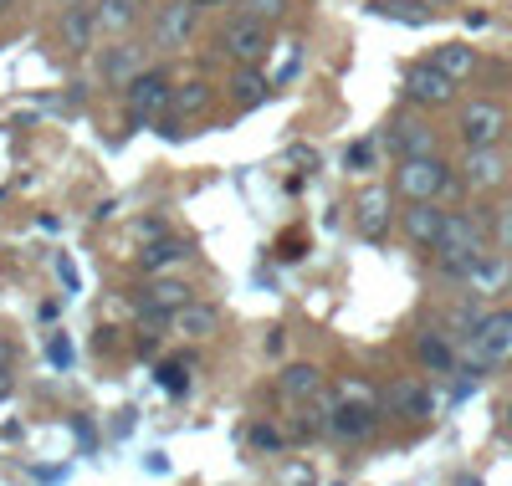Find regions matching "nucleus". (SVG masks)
<instances>
[{
	"instance_id": "nucleus-1",
	"label": "nucleus",
	"mask_w": 512,
	"mask_h": 486,
	"mask_svg": "<svg viewBox=\"0 0 512 486\" xmlns=\"http://www.w3.org/2000/svg\"><path fill=\"white\" fill-rule=\"evenodd\" d=\"M487 231H492V215H472V210H446V226H441V241L431 246L436 261H441V272L456 277L472 256H482L487 246Z\"/></svg>"
},
{
	"instance_id": "nucleus-2",
	"label": "nucleus",
	"mask_w": 512,
	"mask_h": 486,
	"mask_svg": "<svg viewBox=\"0 0 512 486\" xmlns=\"http://www.w3.org/2000/svg\"><path fill=\"white\" fill-rule=\"evenodd\" d=\"M466 364H472L477 374L482 369H497V364H512V307L482 313L477 333L466 338Z\"/></svg>"
},
{
	"instance_id": "nucleus-3",
	"label": "nucleus",
	"mask_w": 512,
	"mask_h": 486,
	"mask_svg": "<svg viewBox=\"0 0 512 486\" xmlns=\"http://www.w3.org/2000/svg\"><path fill=\"white\" fill-rule=\"evenodd\" d=\"M451 185H456V174L441 154H415V159H400L395 169V190L405 200H441Z\"/></svg>"
},
{
	"instance_id": "nucleus-4",
	"label": "nucleus",
	"mask_w": 512,
	"mask_h": 486,
	"mask_svg": "<svg viewBox=\"0 0 512 486\" xmlns=\"http://www.w3.org/2000/svg\"><path fill=\"white\" fill-rule=\"evenodd\" d=\"M169 98H175V82H169V72H159V67L139 72L134 82L123 87V108H128V123H134V128H144V123L164 118V113H169Z\"/></svg>"
},
{
	"instance_id": "nucleus-5",
	"label": "nucleus",
	"mask_w": 512,
	"mask_h": 486,
	"mask_svg": "<svg viewBox=\"0 0 512 486\" xmlns=\"http://www.w3.org/2000/svg\"><path fill=\"white\" fill-rule=\"evenodd\" d=\"M221 52H226L231 62H241V67L262 62V57L272 52V31H267V21H262V16H236V21H226V31H221Z\"/></svg>"
},
{
	"instance_id": "nucleus-6",
	"label": "nucleus",
	"mask_w": 512,
	"mask_h": 486,
	"mask_svg": "<svg viewBox=\"0 0 512 486\" xmlns=\"http://www.w3.org/2000/svg\"><path fill=\"white\" fill-rule=\"evenodd\" d=\"M456 134H461V144H466V149H497V144H502V134H507V113H502L497 103L477 98V103H466V108H461Z\"/></svg>"
},
{
	"instance_id": "nucleus-7",
	"label": "nucleus",
	"mask_w": 512,
	"mask_h": 486,
	"mask_svg": "<svg viewBox=\"0 0 512 486\" xmlns=\"http://www.w3.org/2000/svg\"><path fill=\"white\" fill-rule=\"evenodd\" d=\"M456 282H466L472 297H497V292L512 287V256L507 251H482V256H472L456 272Z\"/></svg>"
},
{
	"instance_id": "nucleus-8",
	"label": "nucleus",
	"mask_w": 512,
	"mask_h": 486,
	"mask_svg": "<svg viewBox=\"0 0 512 486\" xmlns=\"http://www.w3.org/2000/svg\"><path fill=\"white\" fill-rule=\"evenodd\" d=\"M195 21H200V11L190 6V0H169V6H159V21H154V47H159V52H180L185 41L195 36Z\"/></svg>"
},
{
	"instance_id": "nucleus-9",
	"label": "nucleus",
	"mask_w": 512,
	"mask_h": 486,
	"mask_svg": "<svg viewBox=\"0 0 512 486\" xmlns=\"http://www.w3.org/2000/svg\"><path fill=\"white\" fill-rule=\"evenodd\" d=\"M405 93L425 108H446V103H456V77H446L436 62H420L405 72Z\"/></svg>"
},
{
	"instance_id": "nucleus-10",
	"label": "nucleus",
	"mask_w": 512,
	"mask_h": 486,
	"mask_svg": "<svg viewBox=\"0 0 512 486\" xmlns=\"http://www.w3.org/2000/svg\"><path fill=\"white\" fill-rule=\"evenodd\" d=\"M328 430H333L338 440H369V435L379 430V410H374L369 400H359V394H349L344 405L328 410Z\"/></svg>"
},
{
	"instance_id": "nucleus-11",
	"label": "nucleus",
	"mask_w": 512,
	"mask_h": 486,
	"mask_svg": "<svg viewBox=\"0 0 512 486\" xmlns=\"http://www.w3.org/2000/svg\"><path fill=\"white\" fill-rule=\"evenodd\" d=\"M185 302H190V287H185L180 277H154V282L144 287V297H139V307H144L149 323H169Z\"/></svg>"
},
{
	"instance_id": "nucleus-12",
	"label": "nucleus",
	"mask_w": 512,
	"mask_h": 486,
	"mask_svg": "<svg viewBox=\"0 0 512 486\" xmlns=\"http://www.w3.org/2000/svg\"><path fill=\"white\" fill-rule=\"evenodd\" d=\"M507 180V159L497 149H466L461 159V185L466 190H497Z\"/></svg>"
},
{
	"instance_id": "nucleus-13",
	"label": "nucleus",
	"mask_w": 512,
	"mask_h": 486,
	"mask_svg": "<svg viewBox=\"0 0 512 486\" xmlns=\"http://www.w3.org/2000/svg\"><path fill=\"white\" fill-rule=\"evenodd\" d=\"M57 31H62V47H72V52H93V47H98V36H103L93 6H67Z\"/></svg>"
},
{
	"instance_id": "nucleus-14",
	"label": "nucleus",
	"mask_w": 512,
	"mask_h": 486,
	"mask_svg": "<svg viewBox=\"0 0 512 486\" xmlns=\"http://www.w3.org/2000/svg\"><path fill=\"white\" fill-rule=\"evenodd\" d=\"M441 226H446V210H441L436 200H410V210H405V236H410L415 246L431 251V246L441 241Z\"/></svg>"
},
{
	"instance_id": "nucleus-15",
	"label": "nucleus",
	"mask_w": 512,
	"mask_h": 486,
	"mask_svg": "<svg viewBox=\"0 0 512 486\" xmlns=\"http://www.w3.org/2000/svg\"><path fill=\"white\" fill-rule=\"evenodd\" d=\"M384 405H390L395 415H405V420H425L436 410V394L425 389V384H415V379H400L390 394H384Z\"/></svg>"
},
{
	"instance_id": "nucleus-16",
	"label": "nucleus",
	"mask_w": 512,
	"mask_h": 486,
	"mask_svg": "<svg viewBox=\"0 0 512 486\" xmlns=\"http://www.w3.org/2000/svg\"><path fill=\"white\" fill-rule=\"evenodd\" d=\"M354 220H359V231L369 241H384V236H390V190H364Z\"/></svg>"
},
{
	"instance_id": "nucleus-17",
	"label": "nucleus",
	"mask_w": 512,
	"mask_h": 486,
	"mask_svg": "<svg viewBox=\"0 0 512 486\" xmlns=\"http://www.w3.org/2000/svg\"><path fill=\"white\" fill-rule=\"evenodd\" d=\"M390 144H395L400 159L436 154V128H431V123H420V118H400V123H395V134H390Z\"/></svg>"
},
{
	"instance_id": "nucleus-18",
	"label": "nucleus",
	"mask_w": 512,
	"mask_h": 486,
	"mask_svg": "<svg viewBox=\"0 0 512 486\" xmlns=\"http://www.w3.org/2000/svg\"><path fill=\"white\" fill-rule=\"evenodd\" d=\"M185 256H190V246H185V241H175V236H159V241H149V246H144L139 267H144V277H164V272H175Z\"/></svg>"
},
{
	"instance_id": "nucleus-19",
	"label": "nucleus",
	"mask_w": 512,
	"mask_h": 486,
	"mask_svg": "<svg viewBox=\"0 0 512 486\" xmlns=\"http://www.w3.org/2000/svg\"><path fill=\"white\" fill-rule=\"evenodd\" d=\"M139 62H144V57H139V47H103V52H98V77H103V82H123V87H128V82L139 77Z\"/></svg>"
},
{
	"instance_id": "nucleus-20",
	"label": "nucleus",
	"mask_w": 512,
	"mask_h": 486,
	"mask_svg": "<svg viewBox=\"0 0 512 486\" xmlns=\"http://www.w3.org/2000/svg\"><path fill=\"white\" fill-rule=\"evenodd\" d=\"M216 323H221V313H216V307H205V302H185L180 313L169 318V328L185 333V338H210V333H216Z\"/></svg>"
},
{
	"instance_id": "nucleus-21",
	"label": "nucleus",
	"mask_w": 512,
	"mask_h": 486,
	"mask_svg": "<svg viewBox=\"0 0 512 486\" xmlns=\"http://www.w3.org/2000/svg\"><path fill=\"white\" fill-rule=\"evenodd\" d=\"M277 389L287 394V400H313V394L323 389V374H318L313 364H287V369L277 374Z\"/></svg>"
},
{
	"instance_id": "nucleus-22",
	"label": "nucleus",
	"mask_w": 512,
	"mask_h": 486,
	"mask_svg": "<svg viewBox=\"0 0 512 486\" xmlns=\"http://www.w3.org/2000/svg\"><path fill=\"white\" fill-rule=\"evenodd\" d=\"M415 353H420V364L431 369V374H451L456 369V348L446 343V333H420Z\"/></svg>"
},
{
	"instance_id": "nucleus-23",
	"label": "nucleus",
	"mask_w": 512,
	"mask_h": 486,
	"mask_svg": "<svg viewBox=\"0 0 512 486\" xmlns=\"http://www.w3.org/2000/svg\"><path fill=\"white\" fill-rule=\"evenodd\" d=\"M431 62H436L446 77H456V82L477 72V52H472V47H461V41H446V47H436V57H431Z\"/></svg>"
},
{
	"instance_id": "nucleus-24",
	"label": "nucleus",
	"mask_w": 512,
	"mask_h": 486,
	"mask_svg": "<svg viewBox=\"0 0 512 486\" xmlns=\"http://www.w3.org/2000/svg\"><path fill=\"white\" fill-rule=\"evenodd\" d=\"M98 26H103V36H123L128 26H134V16H139V6L134 0H98Z\"/></svg>"
},
{
	"instance_id": "nucleus-25",
	"label": "nucleus",
	"mask_w": 512,
	"mask_h": 486,
	"mask_svg": "<svg viewBox=\"0 0 512 486\" xmlns=\"http://www.w3.org/2000/svg\"><path fill=\"white\" fill-rule=\"evenodd\" d=\"M205 108H210L205 82H185V87H175V98H169V118H190V113H205Z\"/></svg>"
},
{
	"instance_id": "nucleus-26",
	"label": "nucleus",
	"mask_w": 512,
	"mask_h": 486,
	"mask_svg": "<svg viewBox=\"0 0 512 486\" xmlns=\"http://www.w3.org/2000/svg\"><path fill=\"white\" fill-rule=\"evenodd\" d=\"M267 93H272V82H267L262 72H256V62H251V67L236 77V103H241V108H256Z\"/></svg>"
},
{
	"instance_id": "nucleus-27",
	"label": "nucleus",
	"mask_w": 512,
	"mask_h": 486,
	"mask_svg": "<svg viewBox=\"0 0 512 486\" xmlns=\"http://www.w3.org/2000/svg\"><path fill=\"white\" fill-rule=\"evenodd\" d=\"M492 246L512 256V205H497L492 210Z\"/></svg>"
},
{
	"instance_id": "nucleus-28",
	"label": "nucleus",
	"mask_w": 512,
	"mask_h": 486,
	"mask_svg": "<svg viewBox=\"0 0 512 486\" xmlns=\"http://www.w3.org/2000/svg\"><path fill=\"white\" fill-rule=\"evenodd\" d=\"M246 440H251V451H282V430H272V425H251Z\"/></svg>"
},
{
	"instance_id": "nucleus-29",
	"label": "nucleus",
	"mask_w": 512,
	"mask_h": 486,
	"mask_svg": "<svg viewBox=\"0 0 512 486\" xmlns=\"http://www.w3.org/2000/svg\"><path fill=\"white\" fill-rule=\"evenodd\" d=\"M287 11V0H241V16H262V21H277Z\"/></svg>"
},
{
	"instance_id": "nucleus-30",
	"label": "nucleus",
	"mask_w": 512,
	"mask_h": 486,
	"mask_svg": "<svg viewBox=\"0 0 512 486\" xmlns=\"http://www.w3.org/2000/svg\"><path fill=\"white\" fill-rule=\"evenodd\" d=\"M344 164H349V169H369V164H374V144H354Z\"/></svg>"
},
{
	"instance_id": "nucleus-31",
	"label": "nucleus",
	"mask_w": 512,
	"mask_h": 486,
	"mask_svg": "<svg viewBox=\"0 0 512 486\" xmlns=\"http://www.w3.org/2000/svg\"><path fill=\"white\" fill-rule=\"evenodd\" d=\"M52 364H62V369L72 364V343H67V338H57V343H52Z\"/></svg>"
},
{
	"instance_id": "nucleus-32",
	"label": "nucleus",
	"mask_w": 512,
	"mask_h": 486,
	"mask_svg": "<svg viewBox=\"0 0 512 486\" xmlns=\"http://www.w3.org/2000/svg\"><path fill=\"white\" fill-rule=\"evenodd\" d=\"M195 11H221V6H231V0H190Z\"/></svg>"
},
{
	"instance_id": "nucleus-33",
	"label": "nucleus",
	"mask_w": 512,
	"mask_h": 486,
	"mask_svg": "<svg viewBox=\"0 0 512 486\" xmlns=\"http://www.w3.org/2000/svg\"><path fill=\"white\" fill-rule=\"evenodd\" d=\"M6 394H11V369L0 364V400H6Z\"/></svg>"
},
{
	"instance_id": "nucleus-34",
	"label": "nucleus",
	"mask_w": 512,
	"mask_h": 486,
	"mask_svg": "<svg viewBox=\"0 0 512 486\" xmlns=\"http://www.w3.org/2000/svg\"><path fill=\"white\" fill-rule=\"evenodd\" d=\"M57 6H62V11H67V6H88V0H57Z\"/></svg>"
},
{
	"instance_id": "nucleus-35",
	"label": "nucleus",
	"mask_w": 512,
	"mask_h": 486,
	"mask_svg": "<svg viewBox=\"0 0 512 486\" xmlns=\"http://www.w3.org/2000/svg\"><path fill=\"white\" fill-rule=\"evenodd\" d=\"M507 425H512V405H507Z\"/></svg>"
},
{
	"instance_id": "nucleus-36",
	"label": "nucleus",
	"mask_w": 512,
	"mask_h": 486,
	"mask_svg": "<svg viewBox=\"0 0 512 486\" xmlns=\"http://www.w3.org/2000/svg\"><path fill=\"white\" fill-rule=\"evenodd\" d=\"M0 359H6V343H0Z\"/></svg>"
},
{
	"instance_id": "nucleus-37",
	"label": "nucleus",
	"mask_w": 512,
	"mask_h": 486,
	"mask_svg": "<svg viewBox=\"0 0 512 486\" xmlns=\"http://www.w3.org/2000/svg\"><path fill=\"white\" fill-rule=\"evenodd\" d=\"M134 6H149V0H134Z\"/></svg>"
}]
</instances>
